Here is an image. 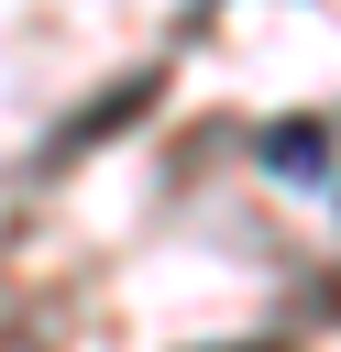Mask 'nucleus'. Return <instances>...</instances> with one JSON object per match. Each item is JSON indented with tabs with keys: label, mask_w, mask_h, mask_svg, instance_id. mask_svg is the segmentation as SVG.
<instances>
[{
	"label": "nucleus",
	"mask_w": 341,
	"mask_h": 352,
	"mask_svg": "<svg viewBox=\"0 0 341 352\" xmlns=\"http://www.w3.org/2000/svg\"><path fill=\"white\" fill-rule=\"evenodd\" d=\"M143 99H154V66H143V77H121V88H110V99H99V110H88V121H66V132H55V143H44V154H55V165H66V154H88V143H110V132H121V121H143Z\"/></svg>",
	"instance_id": "2"
},
{
	"label": "nucleus",
	"mask_w": 341,
	"mask_h": 352,
	"mask_svg": "<svg viewBox=\"0 0 341 352\" xmlns=\"http://www.w3.org/2000/svg\"><path fill=\"white\" fill-rule=\"evenodd\" d=\"M253 165H264L275 187H297V198H308V187H330V121H319V110L264 121V132H253Z\"/></svg>",
	"instance_id": "1"
},
{
	"label": "nucleus",
	"mask_w": 341,
	"mask_h": 352,
	"mask_svg": "<svg viewBox=\"0 0 341 352\" xmlns=\"http://www.w3.org/2000/svg\"><path fill=\"white\" fill-rule=\"evenodd\" d=\"M319 308H341V286H319Z\"/></svg>",
	"instance_id": "3"
}]
</instances>
